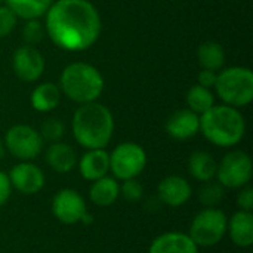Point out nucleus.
<instances>
[{
  "instance_id": "1",
  "label": "nucleus",
  "mask_w": 253,
  "mask_h": 253,
  "mask_svg": "<svg viewBox=\"0 0 253 253\" xmlns=\"http://www.w3.org/2000/svg\"><path fill=\"white\" fill-rule=\"evenodd\" d=\"M44 16L46 34L59 49L82 52L101 36V16L89 0H53Z\"/></svg>"
},
{
  "instance_id": "2",
  "label": "nucleus",
  "mask_w": 253,
  "mask_h": 253,
  "mask_svg": "<svg viewBox=\"0 0 253 253\" xmlns=\"http://www.w3.org/2000/svg\"><path fill=\"white\" fill-rule=\"evenodd\" d=\"M71 130L76 142L86 150L105 148L114 133L113 113L99 102L82 104L73 116Z\"/></svg>"
},
{
  "instance_id": "3",
  "label": "nucleus",
  "mask_w": 253,
  "mask_h": 253,
  "mask_svg": "<svg viewBox=\"0 0 253 253\" xmlns=\"http://www.w3.org/2000/svg\"><path fill=\"white\" fill-rule=\"evenodd\" d=\"M200 132L213 145L221 148L236 147L246 133V122L239 108L213 105L200 114Z\"/></svg>"
},
{
  "instance_id": "4",
  "label": "nucleus",
  "mask_w": 253,
  "mask_h": 253,
  "mask_svg": "<svg viewBox=\"0 0 253 253\" xmlns=\"http://www.w3.org/2000/svg\"><path fill=\"white\" fill-rule=\"evenodd\" d=\"M105 82L99 70L87 62H73L59 76L62 95L77 104L95 102L104 92Z\"/></svg>"
},
{
  "instance_id": "5",
  "label": "nucleus",
  "mask_w": 253,
  "mask_h": 253,
  "mask_svg": "<svg viewBox=\"0 0 253 253\" xmlns=\"http://www.w3.org/2000/svg\"><path fill=\"white\" fill-rule=\"evenodd\" d=\"M225 105L242 108L253 101V73L248 67H230L218 74L213 86Z\"/></svg>"
},
{
  "instance_id": "6",
  "label": "nucleus",
  "mask_w": 253,
  "mask_h": 253,
  "mask_svg": "<svg viewBox=\"0 0 253 253\" xmlns=\"http://www.w3.org/2000/svg\"><path fill=\"white\" fill-rule=\"evenodd\" d=\"M227 228L228 218L221 209L205 208L193 218L188 236L199 248H212L221 243Z\"/></svg>"
},
{
  "instance_id": "7",
  "label": "nucleus",
  "mask_w": 253,
  "mask_h": 253,
  "mask_svg": "<svg viewBox=\"0 0 253 253\" xmlns=\"http://www.w3.org/2000/svg\"><path fill=\"white\" fill-rule=\"evenodd\" d=\"M253 175L252 159L242 150L230 151L218 163L216 179L224 188L240 190L249 185Z\"/></svg>"
},
{
  "instance_id": "8",
  "label": "nucleus",
  "mask_w": 253,
  "mask_h": 253,
  "mask_svg": "<svg viewBox=\"0 0 253 253\" xmlns=\"http://www.w3.org/2000/svg\"><path fill=\"white\" fill-rule=\"evenodd\" d=\"M147 168V153L136 142L119 144L110 154V172L114 178L126 181L138 178Z\"/></svg>"
},
{
  "instance_id": "9",
  "label": "nucleus",
  "mask_w": 253,
  "mask_h": 253,
  "mask_svg": "<svg viewBox=\"0 0 253 253\" xmlns=\"http://www.w3.org/2000/svg\"><path fill=\"white\" fill-rule=\"evenodd\" d=\"M6 150L21 162H30L36 159L42 148L43 139L34 127L28 125H15L7 129L4 136Z\"/></svg>"
},
{
  "instance_id": "10",
  "label": "nucleus",
  "mask_w": 253,
  "mask_h": 253,
  "mask_svg": "<svg viewBox=\"0 0 253 253\" xmlns=\"http://www.w3.org/2000/svg\"><path fill=\"white\" fill-rule=\"evenodd\" d=\"M52 213L64 225H74L87 215L83 196L71 188L59 190L52 199Z\"/></svg>"
},
{
  "instance_id": "11",
  "label": "nucleus",
  "mask_w": 253,
  "mask_h": 253,
  "mask_svg": "<svg viewBox=\"0 0 253 253\" xmlns=\"http://www.w3.org/2000/svg\"><path fill=\"white\" fill-rule=\"evenodd\" d=\"M44 58L39 49L31 44L19 46L12 55V68L15 76L25 82L33 83L37 82L44 71Z\"/></svg>"
},
{
  "instance_id": "12",
  "label": "nucleus",
  "mask_w": 253,
  "mask_h": 253,
  "mask_svg": "<svg viewBox=\"0 0 253 253\" xmlns=\"http://www.w3.org/2000/svg\"><path fill=\"white\" fill-rule=\"evenodd\" d=\"M7 176L12 188H15L16 191L25 196L37 194L39 191L43 190L46 184L43 170L31 162H21L15 165Z\"/></svg>"
},
{
  "instance_id": "13",
  "label": "nucleus",
  "mask_w": 253,
  "mask_h": 253,
  "mask_svg": "<svg viewBox=\"0 0 253 253\" xmlns=\"http://www.w3.org/2000/svg\"><path fill=\"white\" fill-rule=\"evenodd\" d=\"M157 196L163 205L169 208H181L191 199L193 188L185 178L179 175H169L160 181Z\"/></svg>"
},
{
  "instance_id": "14",
  "label": "nucleus",
  "mask_w": 253,
  "mask_h": 253,
  "mask_svg": "<svg viewBox=\"0 0 253 253\" xmlns=\"http://www.w3.org/2000/svg\"><path fill=\"white\" fill-rule=\"evenodd\" d=\"M166 133L178 141L194 138L200 132V116L190 108H182L169 116L165 125Z\"/></svg>"
},
{
  "instance_id": "15",
  "label": "nucleus",
  "mask_w": 253,
  "mask_h": 253,
  "mask_svg": "<svg viewBox=\"0 0 253 253\" xmlns=\"http://www.w3.org/2000/svg\"><path fill=\"white\" fill-rule=\"evenodd\" d=\"M148 253H199V246L188 234L168 231L157 236L151 242Z\"/></svg>"
},
{
  "instance_id": "16",
  "label": "nucleus",
  "mask_w": 253,
  "mask_h": 253,
  "mask_svg": "<svg viewBox=\"0 0 253 253\" xmlns=\"http://www.w3.org/2000/svg\"><path fill=\"white\" fill-rule=\"evenodd\" d=\"M80 175L86 181H96L102 176H107L110 172V153L105 148L87 150L82 159L77 162Z\"/></svg>"
},
{
  "instance_id": "17",
  "label": "nucleus",
  "mask_w": 253,
  "mask_h": 253,
  "mask_svg": "<svg viewBox=\"0 0 253 253\" xmlns=\"http://www.w3.org/2000/svg\"><path fill=\"white\" fill-rule=\"evenodd\" d=\"M77 153L67 142H52L46 150V163L56 173H70L77 166Z\"/></svg>"
},
{
  "instance_id": "18",
  "label": "nucleus",
  "mask_w": 253,
  "mask_h": 253,
  "mask_svg": "<svg viewBox=\"0 0 253 253\" xmlns=\"http://www.w3.org/2000/svg\"><path fill=\"white\" fill-rule=\"evenodd\" d=\"M227 233L231 242L239 248H251L253 245V213L237 211L228 219Z\"/></svg>"
},
{
  "instance_id": "19",
  "label": "nucleus",
  "mask_w": 253,
  "mask_h": 253,
  "mask_svg": "<svg viewBox=\"0 0 253 253\" xmlns=\"http://www.w3.org/2000/svg\"><path fill=\"white\" fill-rule=\"evenodd\" d=\"M61 96H62V92H61L59 86L55 83L46 82V83L37 84L33 89L31 96H30V102L36 111L50 113L59 105Z\"/></svg>"
},
{
  "instance_id": "20",
  "label": "nucleus",
  "mask_w": 253,
  "mask_h": 253,
  "mask_svg": "<svg viewBox=\"0 0 253 253\" xmlns=\"http://www.w3.org/2000/svg\"><path fill=\"white\" fill-rule=\"evenodd\" d=\"M120 196V185L116 178L102 176L92 182L89 188V199L99 208H108L117 202Z\"/></svg>"
},
{
  "instance_id": "21",
  "label": "nucleus",
  "mask_w": 253,
  "mask_h": 253,
  "mask_svg": "<svg viewBox=\"0 0 253 253\" xmlns=\"http://www.w3.org/2000/svg\"><path fill=\"white\" fill-rule=\"evenodd\" d=\"M218 170V162L208 151H194L188 159V172L190 175L200 181L209 182L213 181Z\"/></svg>"
},
{
  "instance_id": "22",
  "label": "nucleus",
  "mask_w": 253,
  "mask_h": 253,
  "mask_svg": "<svg viewBox=\"0 0 253 253\" xmlns=\"http://www.w3.org/2000/svg\"><path fill=\"white\" fill-rule=\"evenodd\" d=\"M53 0H4V4L21 19H39L46 15Z\"/></svg>"
},
{
  "instance_id": "23",
  "label": "nucleus",
  "mask_w": 253,
  "mask_h": 253,
  "mask_svg": "<svg viewBox=\"0 0 253 253\" xmlns=\"http://www.w3.org/2000/svg\"><path fill=\"white\" fill-rule=\"evenodd\" d=\"M197 59L202 68L218 71L225 64V50L218 42H205L197 49Z\"/></svg>"
},
{
  "instance_id": "24",
  "label": "nucleus",
  "mask_w": 253,
  "mask_h": 253,
  "mask_svg": "<svg viewBox=\"0 0 253 253\" xmlns=\"http://www.w3.org/2000/svg\"><path fill=\"white\" fill-rule=\"evenodd\" d=\"M185 101L188 108L200 116L215 105V95L211 89L200 84H194L188 89Z\"/></svg>"
},
{
  "instance_id": "25",
  "label": "nucleus",
  "mask_w": 253,
  "mask_h": 253,
  "mask_svg": "<svg viewBox=\"0 0 253 253\" xmlns=\"http://www.w3.org/2000/svg\"><path fill=\"white\" fill-rule=\"evenodd\" d=\"M225 196V188L218 181L205 182L199 191V200L205 208H216Z\"/></svg>"
},
{
  "instance_id": "26",
  "label": "nucleus",
  "mask_w": 253,
  "mask_h": 253,
  "mask_svg": "<svg viewBox=\"0 0 253 253\" xmlns=\"http://www.w3.org/2000/svg\"><path fill=\"white\" fill-rule=\"evenodd\" d=\"M39 133H40L43 141H49L50 144L52 142H58L65 135V125L58 117H47L40 125Z\"/></svg>"
},
{
  "instance_id": "27",
  "label": "nucleus",
  "mask_w": 253,
  "mask_h": 253,
  "mask_svg": "<svg viewBox=\"0 0 253 253\" xmlns=\"http://www.w3.org/2000/svg\"><path fill=\"white\" fill-rule=\"evenodd\" d=\"M46 34L44 25H42L39 22V19H27V22L22 27V39L25 42V44H37L39 42L43 40Z\"/></svg>"
},
{
  "instance_id": "28",
  "label": "nucleus",
  "mask_w": 253,
  "mask_h": 253,
  "mask_svg": "<svg viewBox=\"0 0 253 253\" xmlns=\"http://www.w3.org/2000/svg\"><path fill=\"white\" fill-rule=\"evenodd\" d=\"M120 194L125 197V200H127L130 203H136V202L142 200V197H144V187L136 178L126 179L120 185Z\"/></svg>"
},
{
  "instance_id": "29",
  "label": "nucleus",
  "mask_w": 253,
  "mask_h": 253,
  "mask_svg": "<svg viewBox=\"0 0 253 253\" xmlns=\"http://www.w3.org/2000/svg\"><path fill=\"white\" fill-rule=\"evenodd\" d=\"M16 19V15L6 4H0V39L7 37L15 30Z\"/></svg>"
},
{
  "instance_id": "30",
  "label": "nucleus",
  "mask_w": 253,
  "mask_h": 253,
  "mask_svg": "<svg viewBox=\"0 0 253 253\" xmlns=\"http://www.w3.org/2000/svg\"><path fill=\"white\" fill-rule=\"evenodd\" d=\"M237 206L240 208V211L245 212H252L253 211V190L246 185L243 188H240V193L237 194Z\"/></svg>"
},
{
  "instance_id": "31",
  "label": "nucleus",
  "mask_w": 253,
  "mask_h": 253,
  "mask_svg": "<svg viewBox=\"0 0 253 253\" xmlns=\"http://www.w3.org/2000/svg\"><path fill=\"white\" fill-rule=\"evenodd\" d=\"M12 194V185L9 181V176L0 170V208L4 206Z\"/></svg>"
},
{
  "instance_id": "32",
  "label": "nucleus",
  "mask_w": 253,
  "mask_h": 253,
  "mask_svg": "<svg viewBox=\"0 0 253 253\" xmlns=\"http://www.w3.org/2000/svg\"><path fill=\"white\" fill-rule=\"evenodd\" d=\"M216 79H218V73H216V71H213V70H205V68H203V70L199 73V77H197L199 83H197V84L211 89V87L215 86Z\"/></svg>"
},
{
  "instance_id": "33",
  "label": "nucleus",
  "mask_w": 253,
  "mask_h": 253,
  "mask_svg": "<svg viewBox=\"0 0 253 253\" xmlns=\"http://www.w3.org/2000/svg\"><path fill=\"white\" fill-rule=\"evenodd\" d=\"M3 156H4V144H3V141L0 139V160H1Z\"/></svg>"
},
{
  "instance_id": "34",
  "label": "nucleus",
  "mask_w": 253,
  "mask_h": 253,
  "mask_svg": "<svg viewBox=\"0 0 253 253\" xmlns=\"http://www.w3.org/2000/svg\"><path fill=\"white\" fill-rule=\"evenodd\" d=\"M1 1H3V0H0V4H1Z\"/></svg>"
}]
</instances>
